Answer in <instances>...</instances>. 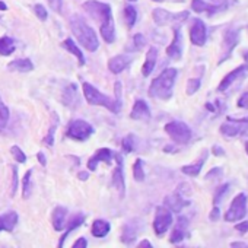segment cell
I'll use <instances>...</instances> for the list:
<instances>
[{
  "mask_svg": "<svg viewBox=\"0 0 248 248\" xmlns=\"http://www.w3.org/2000/svg\"><path fill=\"white\" fill-rule=\"evenodd\" d=\"M247 73H248V64H241V66H238L236 69H233L231 73H228V75L222 79V82H220L219 86H217V91H219V92H226L228 89H231V88L233 86V83L241 82V80L247 76Z\"/></svg>",
  "mask_w": 248,
  "mask_h": 248,
  "instance_id": "10",
  "label": "cell"
},
{
  "mask_svg": "<svg viewBox=\"0 0 248 248\" xmlns=\"http://www.w3.org/2000/svg\"><path fill=\"white\" fill-rule=\"evenodd\" d=\"M48 5L51 6L53 11L59 12L62 9V0H48Z\"/></svg>",
  "mask_w": 248,
  "mask_h": 248,
  "instance_id": "46",
  "label": "cell"
},
{
  "mask_svg": "<svg viewBox=\"0 0 248 248\" xmlns=\"http://www.w3.org/2000/svg\"><path fill=\"white\" fill-rule=\"evenodd\" d=\"M165 133L178 145H187L191 140V129L183 121H171L165 124Z\"/></svg>",
  "mask_w": 248,
  "mask_h": 248,
  "instance_id": "5",
  "label": "cell"
},
{
  "mask_svg": "<svg viewBox=\"0 0 248 248\" xmlns=\"http://www.w3.org/2000/svg\"><path fill=\"white\" fill-rule=\"evenodd\" d=\"M228 188H229V184H223V186H220L217 188V191H216V194L213 197V206H219V203L222 202V199H223L225 193L228 191Z\"/></svg>",
  "mask_w": 248,
  "mask_h": 248,
  "instance_id": "39",
  "label": "cell"
},
{
  "mask_svg": "<svg viewBox=\"0 0 248 248\" xmlns=\"http://www.w3.org/2000/svg\"><path fill=\"white\" fill-rule=\"evenodd\" d=\"M213 155L215 156H222L223 155V151L220 149V146H216V145L213 146Z\"/></svg>",
  "mask_w": 248,
  "mask_h": 248,
  "instance_id": "50",
  "label": "cell"
},
{
  "mask_svg": "<svg viewBox=\"0 0 248 248\" xmlns=\"http://www.w3.org/2000/svg\"><path fill=\"white\" fill-rule=\"evenodd\" d=\"M136 142H138V139H136V136L135 135H129L127 138H124L123 139V151L126 152V154H130V152H133L135 149H136Z\"/></svg>",
  "mask_w": 248,
  "mask_h": 248,
  "instance_id": "35",
  "label": "cell"
},
{
  "mask_svg": "<svg viewBox=\"0 0 248 248\" xmlns=\"http://www.w3.org/2000/svg\"><path fill=\"white\" fill-rule=\"evenodd\" d=\"M16 184H18V170L16 167L14 168V186H12V194H15L16 191Z\"/></svg>",
  "mask_w": 248,
  "mask_h": 248,
  "instance_id": "49",
  "label": "cell"
},
{
  "mask_svg": "<svg viewBox=\"0 0 248 248\" xmlns=\"http://www.w3.org/2000/svg\"><path fill=\"white\" fill-rule=\"evenodd\" d=\"M66 216H67V209L63 206H59L53 212V226L56 231H62L66 223Z\"/></svg>",
  "mask_w": 248,
  "mask_h": 248,
  "instance_id": "27",
  "label": "cell"
},
{
  "mask_svg": "<svg viewBox=\"0 0 248 248\" xmlns=\"http://www.w3.org/2000/svg\"><path fill=\"white\" fill-rule=\"evenodd\" d=\"M167 54L170 59L172 60H180L181 54H183V37H181V31L180 28H174V40L171 43V46L167 48Z\"/></svg>",
  "mask_w": 248,
  "mask_h": 248,
  "instance_id": "15",
  "label": "cell"
},
{
  "mask_svg": "<svg viewBox=\"0 0 248 248\" xmlns=\"http://www.w3.org/2000/svg\"><path fill=\"white\" fill-rule=\"evenodd\" d=\"M231 247H248V245L242 244V242H233V244H231Z\"/></svg>",
  "mask_w": 248,
  "mask_h": 248,
  "instance_id": "54",
  "label": "cell"
},
{
  "mask_svg": "<svg viewBox=\"0 0 248 248\" xmlns=\"http://www.w3.org/2000/svg\"><path fill=\"white\" fill-rule=\"evenodd\" d=\"M235 229H236L238 232H241V233L248 232V220H244V222H241V223L235 225Z\"/></svg>",
  "mask_w": 248,
  "mask_h": 248,
  "instance_id": "45",
  "label": "cell"
},
{
  "mask_svg": "<svg viewBox=\"0 0 248 248\" xmlns=\"http://www.w3.org/2000/svg\"><path fill=\"white\" fill-rule=\"evenodd\" d=\"M202 85V79L200 78H191L187 82V95H193L200 89Z\"/></svg>",
  "mask_w": 248,
  "mask_h": 248,
  "instance_id": "38",
  "label": "cell"
},
{
  "mask_svg": "<svg viewBox=\"0 0 248 248\" xmlns=\"http://www.w3.org/2000/svg\"><path fill=\"white\" fill-rule=\"evenodd\" d=\"M172 223V213L167 206L156 207V215L154 220V229L156 235H164Z\"/></svg>",
  "mask_w": 248,
  "mask_h": 248,
  "instance_id": "9",
  "label": "cell"
},
{
  "mask_svg": "<svg viewBox=\"0 0 248 248\" xmlns=\"http://www.w3.org/2000/svg\"><path fill=\"white\" fill-rule=\"evenodd\" d=\"M236 105H238L239 108L248 109V91H247V92H244V93L239 96V99H238Z\"/></svg>",
  "mask_w": 248,
  "mask_h": 248,
  "instance_id": "42",
  "label": "cell"
},
{
  "mask_svg": "<svg viewBox=\"0 0 248 248\" xmlns=\"http://www.w3.org/2000/svg\"><path fill=\"white\" fill-rule=\"evenodd\" d=\"M156 59H158V50L155 47H151L148 54H146V62L142 66V73H143L145 78H148L154 72L155 64H156Z\"/></svg>",
  "mask_w": 248,
  "mask_h": 248,
  "instance_id": "26",
  "label": "cell"
},
{
  "mask_svg": "<svg viewBox=\"0 0 248 248\" xmlns=\"http://www.w3.org/2000/svg\"><path fill=\"white\" fill-rule=\"evenodd\" d=\"M124 19H126L129 28L135 27L136 19H138V12H136V9L133 6H126V8H124Z\"/></svg>",
  "mask_w": 248,
  "mask_h": 248,
  "instance_id": "34",
  "label": "cell"
},
{
  "mask_svg": "<svg viewBox=\"0 0 248 248\" xmlns=\"http://www.w3.org/2000/svg\"><path fill=\"white\" fill-rule=\"evenodd\" d=\"M145 46V37L142 35V34H136L135 35V47L139 50V48H142Z\"/></svg>",
  "mask_w": 248,
  "mask_h": 248,
  "instance_id": "44",
  "label": "cell"
},
{
  "mask_svg": "<svg viewBox=\"0 0 248 248\" xmlns=\"http://www.w3.org/2000/svg\"><path fill=\"white\" fill-rule=\"evenodd\" d=\"M220 135L225 138H236L248 130V117L245 118H228L220 126Z\"/></svg>",
  "mask_w": 248,
  "mask_h": 248,
  "instance_id": "7",
  "label": "cell"
},
{
  "mask_svg": "<svg viewBox=\"0 0 248 248\" xmlns=\"http://www.w3.org/2000/svg\"><path fill=\"white\" fill-rule=\"evenodd\" d=\"M11 152H12V155H14V158L18 161V162H27V155L22 152V149L19 148V146H12V149H11Z\"/></svg>",
  "mask_w": 248,
  "mask_h": 248,
  "instance_id": "41",
  "label": "cell"
},
{
  "mask_svg": "<svg viewBox=\"0 0 248 248\" xmlns=\"http://www.w3.org/2000/svg\"><path fill=\"white\" fill-rule=\"evenodd\" d=\"M70 27H72V31L75 34V37L78 38V41L91 53L96 51L98 47H99V43H98V38H96V34L95 31L79 16H75L70 22Z\"/></svg>",
  "mask_w": 248,
  "mask_h": 248,
  "instance_id": "4",
  "label": "cell"
},
{
  "mask_svg": "<svg viewBox=\"0 0 248 248\" xmlns=\"http://www.w3.org/2000/svg\"><path fill=\"white\" fill-rule=\"evenodd\" d=\"M226 5L222 3V5H210V3H206L203 0H193L191 2V9L197 14H202V12H207L209 15H213L216 12H219L220 9H223Z\"/></svg>",
  "mask_w": 248,
  "mask_h": 248,
  "instance_id": "23",
  "label": "cell"
},
{
  "mask_svg": "<svg viewBox=\"0 0 248 248\" xmlns=\"http://www.w3.org/2000/svg\"><path fill=\"white\" fill-rule=\"evenodd\" d=\"M238 37H239V32L236 30H228L223 35V41H222V56H220V60L219 63L225 62L233 51V48L236 47L238 44Z\"/></svg>",
  "mask_w": 248,
  "mask_h": 248,
  "instance_id": "13",
  "label": "cell"
},
{
  "mask_svg": "<svg viewBox=\"0 0 248 248\" xmlns=\"http://www.w3.org/2000/svg\"><path fill=\"white\" fill-rule=\"evenodd\" d=\"M187 229H188V219L184 217V216H180L177 219V223H175V226L172 229V233H171V238H170L171 244H180L186 238Z\"/></svg>",
  "mask_w": 248,
  "mask_h": 248,
  "instance_id": "16",
  "label": "cell"
},
{
  "mask_svg": "<svg viewBox=\"0 0 248 248\" xmlns=\"http://www.w3.org/2000/svg\"><path fill=\"white\" fill-rule=\"evenodd\" d=\"M133 175L136 181H143L145 180V172H143V161L138 159L133 165Z\"/></svg>",
  "mask_w": 248,
  "mask_h": 248,
  "instance_id": "37",
  "label": "cell"
},
{
  "mask_svg": "<svg viewBox=\"0 0 248 248\" xmlns=\"http://www.w3.org/2000/svg\"><path fill=\"white\" fill-rule=\"evenodd\" d=\"M190 40L194 46L202 47L207 40V28L202 19H194L190 28Z\"/></svg>",
  "mask_w": 248,
  "mask_h": 248,
  "instance_id": "12",
  "label": "cell"
},
{
  "mask_svg": "<svg viewBox=\"0 0 248 248\" xmlns=\"http://www.w3.org/2000/svg\"><path fill=\"white\" fill-rule=\"evenodd\" d=\"M111 158H112V152L107 148L99 149L95 155L91 156V159L88 161V170L89 171H95L99 162H105V164H111Z\"/></svg>",
  "mask_w": 248,
  "mask_h": 248,
  "instance_id": "18",
  "label": "cell"
},
{
  "mask_svg": "<svg viewBox=\"0 0 248 248\" xmlns=\"http://www.w3.org/2000/svg\"><path fill=\"white\" fill-rule=\"evenodd\" d=\"M34 11H35L37 16H38L41 21H46V19H47V11H46V8H44L43 5H37V6L34 8Z\"/></svg>",
  "mask_w": 248,
  "mask_h": 248,
  "instance_id": "43",
  "label": "cell"
},
{
  "mask_svg": "<svg viewBox=\"0 0 248 248\" xmlns=\"http://www.w3.org/2000/svg\"><path fill=\"white\" fill-rule=\"evenodd\" d=\"M9 108L5 105V102L2 101V96H0V130H3L8 126L9 121Z\"/></svg>",
  "mask_w": 248,
  "mask_h": 248,
  "instance_id": "33",
  "label": "cell"
},
{
  "mask_svg": "<svg viewBox=\"0 0 248 248\" xmlns=\"http://www.w3.org/2000/svg\"><path fill=\"white\" fill-rule=\"evenodd\" d=\"M53 118H54V123H53V126H51V129H50V132H48V135H47V138H46V143H47L48 146H53V143H54V132H56L57 121H59V117H57L56 114H53Z\"/></svg>",
  "mask_w": 248,
  "mask_h": 248,
  "instance_id": "40",
  "label": "cell"
},
{
  "mask_svg": "<svg viewBox=\"0 0 248 248\" xmlns=\"http://www.w3.org/2000/svg\"><path fill=\"white\" fill-rule=\"evenodd\" d=\"M212 2H215L217 5V3H223V0H212Z\"/></svg>",
  "mask_w": 248,
  "mask_h": 248,
  "instance_id": "56",
  "label": "cell"
},
{
  "mask_svg": "<svg viewBox=\"0 0 248 248\" xmlns=\"http://www.w3.org/2000/svg\"><path fill=\"white\" fill-rule=\"evenodd\" d=\"M138 232H139V222H138V219H133L124 225L123 233H121V241L124 244H133V241L138 236Z\"/></svg>",
  "mask_w": 248,
  "mask_h": 248,
  "instance_id": "20",
  "label": "cell"
},
{
  "mask_svg": "<svg viewBox=\"0 0 248 248\" xmlns=\"http://www.w3.org/2000/svg\"><path fill=\"white\" fill-rule=\"evenodd\" d=\"M190 204V200H186L183 197V194L180 193H174V194H170L168 197H165V206L171 210V212H181L183 207L188 206Z\"/></svg>",
  "mask_w": 248,
  "mask_h": 248,
  "instance_id": "19",
  "label": "cell"
},
{
  "mask_svg": "<svg viewBox=\"0 0 248 248\" xmlns=\"http://www.w3.org/2000/svg\"><path fill=\"white\" fill-rule=\"evenodd\" d=\"M155 2H162V0H155Z\"/></svg>",
  "mask_w": 248,
  "mask_h": 248,
  "instance_id": "58",
  "label": "cell"
},
{
  "mask_svg": "<svg viewBox=\"0 0 248 248\" xmlns=\"http://www.w3.org/2000/svg\"><path fill=\"white\" fill-rule=\"evenodd\" d=\"M207 154H209L207 151H203V152H202V156L199 158V161H197L196 164H191V165H186V167H183V168H181L183 174L190 175V177H197V175L200 174V171H202V168H203V165H204L206 159H207Z\"/></svg>",
  "mask_w": 248,
  "mask_h": 248,
  "instance_id": "25",
  "label": "cell"
},
{
  "mask_svg": "<svg viewBox=\"0 0 248 248\" xmlns=\"http://www.w3.org/2000/svg\"><path fill=\"white\" fill-rule=\"evenodd\" d=\"M130 2H136V0H130Z\"/></svg>",
  "mask_w": 248,
  "mask_h": 248,
  "instance_id": "59",
  "label": "cell"
},
{
  "mask_svg": "<svg viewBox=\"0 0 248 248\" xmlns=\"http://www.w3.org/2000/svg\"><path fill=\"white\" fill-rule=\"evenodd\" d=\"M37 156H38V161H40V164H41V165H46V164H47V161H46V156H44V154H41V152H40V154H38Z\"/></svg>",
  "mask_w": 248,
  "mask_h": 248,
  "instance_id": "52",
  "label": "cell"
},
{
  "mask_svg": "<svg viewBox=\"0 0 248 248\" xmlns=\"http://www.w3.org/2000/svg\"><path fill=\"white\" fill-rule=\"evenodd\" d=\"M130 118L133 120H140V121H148L151 118V109L143 99H136L133 109L130 112Z\"/></svg>",
  "mask_w": 248,
  "mask_h": 248,
  "instance_id": "17",
  "label": "cell"
},
{
  "mask_svg": "<svg viewBox=\"0 0 248 248\" xmlns=\"http://www.w3.org/2000/svg\"><path fill=\"white\" fill-rule=\"evenodd\" d=\"M63 47L67 50V51H70L72 54H75L76 57H78V60H79V64L80 66H83L85 64V57H83V54H82V51H80V48L72 41V38H67V40H64V43H63Z\"/></svg>",
  "mask_w": 248,
  "mask_h": 248,
  "instance_id": "31",
  "label": "cell"
},
{
  "mask_svg": "<svg viewBox=\"0 0 248 248\" xmlns=\"http://www.w3.org/2000/svg\"><path fill=\"white\" fill-rule=\"evenodd\" d=\"M109 223L102 219H96L92 225V235L96 238H104L109 232Z\"/></svg>",
  "mask_w": 248,
  "mask_h": 248,
  "instance_id": "28",
  "label": "cell"
},
{
  "mask_svg": "<svg viewBox=\"0 0 248 248\" xmlns=\"http://www.w3.org/2000/svg\"><path fill=\"white\" fill-rule=\"evenodd\" d=\"M31 175H32V170L27 171L22 186H24V199H30L31 193H32V181H31Z\"/></svg>",
  "mask_w": 248,
  "mask_h": 248,
  "instance_id": "36",
  "label": "cell"
},
{
  "mask_svg": "<svg viewBox=\"0 0 248 248\" xmlns=\"http://www.w3.org/2000/svg\"><path fill=\"white\" fill-rule=\"evenodd\" d=\"M62 99H63V104L69 108H76L78 104H79V95H78V88L75 83H70L66 86V89L63 91V95H62Z\"/></svg>",
  "mask_w": 248,
  "mask_h": 248,
  "instance_id": "22",
  "label": "cell"
},
{
  "mask_svg": "<svg viewBox=\"0 0 248 248\" xmlns=\"http://www.w3.org/2000/svg\"><path fill=\"white\" fill-rule=\"evenodd\" d=\"M83 222H85V217H83L82 215H79V216H76V217H72V220H70L69 225H67V231L64 232V235L62 236V239H60V242H59V247H63V245H64V241H66V238H67V235H69L70 232H73L76 228H79Z\"/></svg>",
  "mask_w": 248,
  "mask_h": 248,
  "instance_id": "30",
  "label": "cell"
},
{
  "mask_svg": "<svg viewBox=\"0 0 248 248\" xmlns=\"http://www.w3.org/2000/svg\"><path fill=\"white\" fill-rule=\"evenodd\" d=\"M139 248H152V245H151V242H149L148 239H143V241L139 244Z\"/></svg>",
  "mask_w": 248,
  "mask_h": 248,
  "instance_id": "51",
  "label": "cell"
},
{
  "mask_svg": "<svg viewBox=\"0 0 248 248\" xmlns=\"http://www.w3.org/2000/svg\"><path fill=\"white\" fill-rule=\"evenodd\" d=\"M188 18V12H181V14H171L165 9H155L154 11V21L156 25L164 27L170 25L174 22H184Z\"/></svg>",
  "mask_w": 248,
  "mask_h": 248,
  "instance_id": "11",
  "label": "cell"
},
{
  "mask_svg": "<svg viewBox=\"0 0 248 248\" xmlns=\"http://www.w3.org/2000/svg\"><path fill=\"white\" fill-rule=\"evenodd\" d=\"M79 180H88V172H80L79 174Z\"/></svg>",
  "mask_w": 248,
  "mask_h": 248,
  "instance_id": "53",
  "label": "cell"
},
{
  "mask_svg": "<svg viewBox=\"0 0 248 248\" xmlns=\"http://www.w3.org/2000/svg\"><path fill=\"white\" fill-rule=\"evenodd\" d=\"M112 184L115 187V190L118 191V194L121 197H124L126 194V184H124V172H123V158L120 155H117V168L112 174Z\"/></svg>",
  "mask_w": 248,
  "mask_h": 248,
  "instance_id": "14",
  "label": "cell"
},
{
  "mask_svg": "<svg viewBox=\"0 0 248 248\" xmlns=\"http://www.w3.org/2000/svg\"><path fill=\"white\" fill-rule=\"evenodd\" d=\"M6 9H8V8H6V5L0 2V11H6Z\"/></svg>",
  "mask_w": 248,
  "mask_h": 248,
  "instance_id": "55",
  "label": "cell"
},
{
  "mask_svg": "<svg viewBox=\"0 0 248 248\" xmlns=\"http://www.w3.org/2000/svg\"><path fill=\"white\" fill-rule=\"evenodd\" d=\"M245 215H247V196L244 193H239L232 199L231 206L225 213V220L238 222V220H242Z\"/></svg>",
  "mask_w": 248,
  "mask_h": 248,
  "instance_id": "6",
  "label": "cell"
},
{
  "mask_svg": "<svg viewBox=\"0 0 248 248\" xmlns=\"http://www.w3.org/2000/svg\"><path fill=\"white\" fill-rule=\"evenodd\" d=\"M88 245V241L85 238H79L75 244H73V248H85Z\"/></svg>",
  "mask_w": 248,
  "mask_h": 248,
  "instance_id": "48",
  "label": "cell"
},
{
  "mask_svg": "<svg viewBox=\"0 0 248 248\" xmlns=\"http://www.w3.org/2000/svg\"><path fill=\"white\" fill-rule=\"evenodd\" d=\"M92 133H93V127L85 120H75V121H72L70 126H69V130H67V136L70 139L80 140V142L86 140Z\"/></svg>",
  "mask_w": 248,
  "mask_h": 248,
  "instance_id": "8",
  "label": "cell"
},
{
  "mask_svg": "<svg viewBox=\"0 0 248 248\" xmlns=\"http://www.w3.org/2000/svg\"><path fill=\"white\" fill-rule=\"evenodd\" d=\"M245 152H247V155H248V142H245Z\"/></svg>",
  "mask_w": 248,
  "mask_h": 248,
  "instance_id": "57",
  "label": "cell"
},
{
  "mask_svg": "<svg viewBox=\"0 0 248 248\" xmlns=\"http://www.w3.org/2000/svg\"><path fill=\"white\" fill-rule=\"evenodd\" d=\"M177 79V69L168 67L151 83L149 95L162 101H168L172 96V88Z\"/></svg>",
  "mask_w": 248,
  "mask_h": 248,
  "instance_id": "3",
  "label": "cell"
},
{
  "mask_svg": "<svg viewBox=\"0 0 248 248\" xmlns=\"http://www.w3.org/2000/svg\"><path fill=\"white\" fill-rule=\"evenodd\" d=\"M120 82H115V99L101 93L95 86H92L91 83L88 82H83L82 85V89H83V95H85V99L88 101V104L91 105H101V107H105L108 108L111 112L117 114L121 108V101H120Z\"/></svg>",
  "mask_w": 248,
  "mask_h": 248,
  "instance_id": "2",
  "label": "cell"
},
{
  "mask_svg": "<svg viewBox=\"0 0 248 248\" xmlns=\"http://www.w3.org/2000/svg\"><path fill=\"white\" fill-rule=\"evenodd\" d=\"M18 223V213L14 212V210H9L6 213H3L0 216V232L2 231H8V232H12L14 228L16 226Z\"/></svg>",
  "mask_w": 248,
  "mask_h": 248,
  "instance_id": "24",
  "label": "cell"
},
{
  "mask_svg": "<svg viewBox=\"0 0 248 248\" xmlns=\"http://www.w3.org/2000/svg\"><path fill=\"white\" fill-rule=\"evenodd\" d=\"M83 9L86 11L88 15H91L93 19L98 21L99 24V31L102 38L111 44L115 40V27H114V19H112V12L109 5L96 2V0H89V2L83 3Z\"/></svg>",
  "mask_w": 248,
  "mask_h": 248,
  "instance_id": "1",
  "label": "cell"
},
{
  "mask_svg": "<svg viewBox=\"0 0 248 248\" xmlns=\"http://www.w3.org/2000/svg\"><path fill=\"white\" fill-rule=\"evenodd\" d=\"M130 63H132V57L127 56V54L115 56V57H112V59L108 62V69H109V72L118 75V73H121L124 69H126Z\"/></svg>",
  "mask_w": 248,
  "mask_h": 248,
  "instance_id": "21",
  "label": "cell"
},
{
  "mask_svg": "<svg viewBox=\"0 0 248 248\" xmlns=\"http://www.w3.org/2000/svg\"><path fill=\"white\" fill-rule=\"evenodd\" d=\"M11 70H18V72H31L34 69V64L30 59H18L9 63Z\"/></svg>",
  "mask_w": 248,
  "mask_h": 248,
  "instance_id": "29",
  "label": "cell"
},
{
  "mask_svg": "<svg viewBox=\"0 0 248 248\" xmlns=\"http://www.w3.org/2000/svg\"><path fill=\"white\" fill-rule=\"evenodd\" d=\"M209 217H210V220H212V222H215V220H217V219H219V206H213V209H212V212H210Z\"/></svg>",
  "mask_w": 248,
  "mask_h": 248,
  "instance_id": "47",
  "label": "cell"
},
{
  "mask_svg": "<svg viewBox=\"0 0 248 248\" xmlns=\"http://www.w3.org/2000/svg\"><path fill=\"white\" fill-rule=\"evenodd\" d=\"M15 51V41L11 37H2L0 38V54L2 56H11Z\"/></svg>",
  "mask_w": 248,
  "mask_h": 248,
  "instance_id": "32",
  "label": "cell"
}]
</instances>
